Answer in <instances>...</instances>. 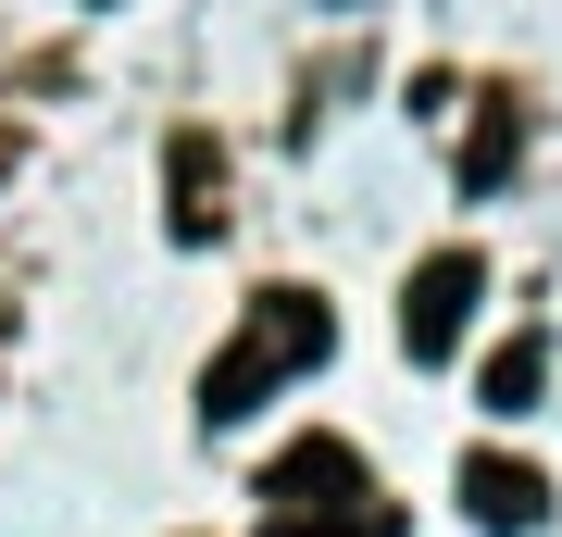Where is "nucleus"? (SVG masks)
<instances>
[{"label": "nucleus", "mask_w": 562, "mask_h": 537, "mask_svg": "<svg viewBox=\"0 0 562 537\" xmlns=\"http://www.w3.org/2000/svg\"><path fill=\"white\" fill-rule=\"evenodd\" d=\"M475 300H487V262H475V250L413 262V288H401V350H413V362H450L462 325H475Z\"/></svg>", "instance_id": "2"}, {"label": "nucleus", "mask_w": 562, "mask_h": 537, "mask_svg": "<svg viewBox=\"0 0 562 537\" xmlns=\"http://www.w3.org/2000/svg\"><path fill=\"white\" fill-rule=\"evenodd\" d=\"M325 13H362V0H325Z\"/></svg>", "instance_id": "9"}, {"label": "nucleus", "mask_w": 562, "mask_h": 537, "mask_svg": "<svg viewBox=\"0 0 562 537\" xmlns=\"http://www.w3.org/2000/svg\"><path fill=\"white\" fill-rule=\"evenodd\" d=\"M176 238H213V150L176 138Z\"/></svg>", "instance_id": "6"}, {"label": "nucleus", "mask_w": 562, "mask_h": 537, "mask_svg": "<svg viewBox=\"0 0 562 537\" xmlns=\"http://www.w3.org/2000/svg\"><path fill=\"white\" fill-rule=\"evenodd\" d=\"M262 500H276L262 525H301V513H338V500H375V476H362L350 438H301L276 476H262Z\"/></svg>", "instance_id": "3"}, {"label": "nucleus", "mask_w": 562, "mask_h": 537, "mask_svg": "<svg viewBox=\"0 0 562 537\" xmlns=\"http://www.w3.org/2000/svg\"><path fill=\"white\" fill-rule=\"evenodd\" d=\"M501 176H513V113H487L475 150H462V188H501Z\"/></svg>", "instance_id": "8"}, {"label": "nucleus", "mask_w": 562, "mask_h": 537, "mask_svg": "<svg viewBox=\"0 0 562 537\" xmlns=\"http://www.w3.org/2000/svg\"><path fill=\"white\" fill-rule=\"evenodd\" d=\"M325 338H338V325H325V300H313V288H276V300H262V313L238 325V338L213 350L201 413H213V425H238L250 400H276L288 376H313V362H325Z\"/></svg>", "instance_id": "1"}, {"label": "nucleus", "mask_w": 562, "mask_h": 537, "mask_svg": "<svg viewBox=\"0 0 562 537\" xmlns=\"http://www.w3.org/2000/svg\"><path fill=\"white\" fill-rule=\"evenodd\" d=\"M262 537H401L387 513H362V500H338V513H301V525H262Z\"/></svg>", "instance_id": "7"}, {"label": "nucleus", "mask_w": 562, "mask_h": 537, "mask_svg": "<svg viewBox=\"0 0 562 537\" xmlns=\"http://www.w3.org/2000/svg\"><path fill=\"white\" fill-rule=\"evenodd\" d=\"M462 513H475L487 537H538L550 476H538V462H513V450H475V462H462Z\"/></svg>", "instance_id": "4"}, {"label": "nucleus", "mask_w": 562, "mask_h": 537, "mask_svg": "<svg viewBox=\"0 0 562 537\" xmlns=\"http://www.w3.org/2000/svg\"><path fill=\"white\" fill-rule=\"evenodd\" d=\"M538 388H550V350H538V338H501V350H487V376H475L487 413H538Z\"/></svg>", "instance_id": "5"}]
</instances>
